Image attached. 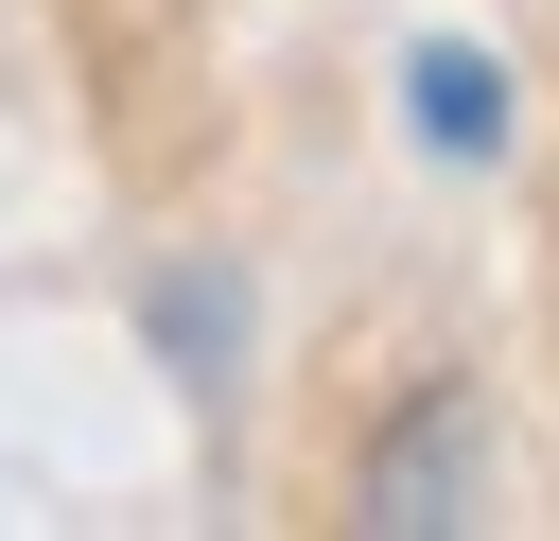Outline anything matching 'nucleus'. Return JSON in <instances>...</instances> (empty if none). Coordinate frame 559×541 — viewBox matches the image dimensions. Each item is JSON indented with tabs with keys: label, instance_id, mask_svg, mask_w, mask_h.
<instances>
[{
	"label": "nucleus",
	"instance_id": "1",
	"mask_svg": "<svg viewBox=\"0 0 559 541\" xmlns=\"http://www.w3.org/2000/svg\"><path fill=\"white\" fill-rule=\"evenodd\" d=\"M472 489H489V419H472V384H419V401L367 436L349 524H384V541H454V524H472Z\"/></svg>",
	"mask_w": 559,
	"mask_h": 541
},
{
	"label": "nucleus",
	"instance_id": "2",
	"mask_svg": "<svg viewBox=\"0 0 559 541\" xmlns=\"http://www.w3.org/2000/svg\"><path fill=\"white\" fill-rule=\"evenodd\" d=\"M140 332H157L175 384H227V349H245V279H227V262H157V279H140Z\"/></svg>",
	"mask_w": 559,
	"mask_h": 541
},
{
	"label": "nucleus",
	"instance_id": "3",
	"mask_svg": "<svg viewBox=\"0 0 559 541\" xmlns=\"http://www.w3.org/2000/svg\"><path fill=\"white\" fill-rule=\"evenodd\" d=\"M402 122H419L437 157H507V70H489L472 35H437V52L402 70Z\"/></svg>",
	"mask_w": 559,
	"mask_h": 541
}]
</instances>
